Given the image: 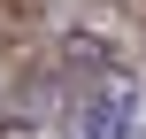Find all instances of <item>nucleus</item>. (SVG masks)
Returning a JSON list of instances; mask_svg holds the SVG:
<instances>
[{"instance_id":"nucleus-1","label":"nucleus","mask_w":146,"mask_h":139,"mask_svg":"<svg viewBox=\"0 0 146 139\" xmlns=\"http://www.w3.org/2000/svg\"><path fill=\"white\" fill-rule=\"evenodd\" d=\"M77 132L85 139H131L139 132V77L131 70H100L92 93L77 101Z\"/></svg>"}]
</instances>
